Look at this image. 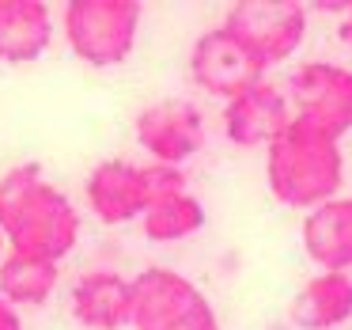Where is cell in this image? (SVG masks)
Listing matches in <instances>:
<instances>
[{
  "label": "cell",
  "instance_id": "2e32d148",
  "mask_svg": "<svg viewBox=\"0 0 352 330\" xmlns=\"http://www.w3.org/2000/svg\"><path fill=\"white\" fill-rule=\"evenodd\" d=\"M140 228L152 243H178V239H190L205 228V205L186 186H178V190L160 194L148 205V213L140 216Z\"/></svg>",
  "mask_w": 352,
  "mask_h": 330
},
{
  "label": "cell",
  "instance_id": "9a60e30c",
  "mask_svg": "<svg viewBox=\"0 0 352 330\" xmlns=\"http://www.w3.org/2000/svg\"><path fill=\"white\" fill-rule=\"evenodd\" d=\"M61 266L34 254H4L0 262V296L8 300L12 307H38L54 296Z\"/></svg>",
  "mask_w": 352,
  "mask_h": 330
},
{
  "label": "cell",
  "instance_id": "3957f363",
  "mask_svg": "<svg viewBox=\"0 0 352 330\" xmlns=\"http://www.w3.org/2000/svg\"><path fill=\"white\" fill-rule=\"evenodd\" d=\"M186 186L182 167L163 163H129V160H102L91 167L84 183L87 205L102 224H129L148 213L160 194Z\"/></svg>",
  "mask_w": 352,
  "mask_h": 330
},
{
  "label": "cell",
  "instance_id": "6da1fadb",
  "mask_svg": "<svg viewBox=\"0 0 352 330\" xmlns=\"http://www.w3.org/2000/svg\"><path fill=\"white\" fill-rule=\"evenodd\" d=\"M0 236L16 254L57 266L76 247L80 213L69 194L42 175V163H19L0 178Z\"/></svg>",
  "mask_w": 352,
  "mask_h": 330
},
{
  "label": "cell",
  "instance_id": "5b68a950",
  "mask_svg": "<svg viewBox=\"0 0 352 330\" xmlns=\"http://www.w3.org/2000/svg\"><path fill=\"white\" fill-rule=\"evenodd\" d=\"M133 330H220V315L186 274L148 266L133 277Z\"/></svg>",
  "mask_w": 352,
  "mask_h": 330
},
{
  "label": "cell",
  "instance_id": "277c9868",
  "mask_svg": "<svg viewBox=\"0 0 352 330\" xmlns=\"http://www.w3.org/2000/svg\"><path fill=\"white\" fill-rule=\"evenodd\" d=\"M144 8L137 0H72L65 8L69 50L91 69H114L133 54Z\"/></svg>",
  "mask_w": 352,
  "mask_h": 330
},
{
  "label": "cell",
  "instance_id": "8992f818",
  "mask_svg": "<svg viewBox=\"0 0 352 330\" xmlns=\"http://www.w3.org/2000/svg\"><path fill=\"white\" fill-rule=\"evenodd\" d=\"M220 27L265 72L273 65H284L303 46L307 12L303 4H292V0H243V4L228 8Z\"/></svg>",
  "mask_w": 352,
  "mask_h": 330
},
{
  "label": "cell",
  "instance_id": "e0dca14e",
  "mask_svg": "<svg viewBox=\"0 0 352 330\" xmlns=\"http://www.w3.org/2000/svg\"><path fill=\"white\" fill-rule=\"evenodd\" d=\"M0 330H23V319H19V307H12L4 296H0Z\"/></svg>",
  "mask_w": 352,
  "mask_h": 330
},
{
  "label": "cell",
  "instance_id": "d6986e66",
  "mask_svg": "<svg viewBox=\"0 0 352 330\" xmlns=\"http://www.w3.org/2000/svg\"><path fill=\"white\" fill-rule=\"evenodd\" d=\"M0 262H4V236H0Z\"/></svg>",
  "mask_w": 352,
  "mask_h": 330
},
{
  "label": "cell",
  "instance_id": "7c38bea8",
  "mask_svg": "<svg viewBox=\"0 0 352 330\" xmlns=\"http://www.w3.org/2000/svg\"><path fill=\"white\" fill-rule=\"evenodd\" d=\"M303 247L318 269L352 274V198H333L303 216Z\"/></svg>",
  "mask_w": 352,
  "mask_h": 330
},
{
  "label": "cell",
  "instance_id": "4fadbf2b",
  "mask_svg": "<svg viewBox=\"0 0 352 330\" xmlns=\"http://www.w3.org/2000/svg\"><path fill=\"white\" fill-rule=\"evenodd\" d=\"M288 319L299 330H333L352 319V274L318 269L288 304Z\"/></svg>",
  "mask_w": 352,
  "mask_h": 330
},
{
  "label": "cell",
  "instance_id": "8fae6325",
  "mask_svg": "<svg viewBox=\"0 0 352 330\" xmlns=\"http://www.w3.org/2000/svg\"><path fill=\"white\" fill-rule=\"evenodd\" d=\"M72 315L87 330L133 327V277L118 269H91L72 285Z\"/></svg>",
  "mask_w": 352,
  "mask_h": 330
},
{
  "label": "cell",
  "instance_id": "5bb4252c",
  "mask_svg": "<svg viewBox=\"0 0 352 330\" xmlns=\"http://www.w3.org/2000/svg\"><path fill=\"white\" fill-rule=\"evenodd\" d=\"M54 19L38 0H0V61L31 65L50 50Z\"/></svg>",
  "mask_w": 352,
  "mask_h": 330
},
{
  "label": "cell",
  "instance_id": "ba28073f",
  "mask_svg": "<svg viewBox=\"0 0 352 330\" xmlns=\"http://www.w3.org/2000/svg\"><path fill=\"white\" fill-rule=\"evenodd\" d=\"M137 141L152 163L182 167L205 148V114L193 99H160L137 114Z\"/></svg>",
  "mask_w": 352,
  "mask_h": 330
},
{
  "label": "cell",
  "instance_id": "ac0fdd59",
  "mask_svg": "<svg viewBox=\"0 0 352 330\" xmlns=\"http://www.w3.org/2000/svg\"><path fill=\"white\" fill-rule=\"evenodd\" d=\"M341 42H344V46H352V8L344 12V19H341Z\"/></svg>",
  "mask_w": 352,
  "mask_h": 330
},
{
  "label": "cell",
  "instance_id": "30bf717a",
  "mask_svg": "<svg viewBox=\"0 0 352 330\" xmlns=\"http://www.w3.org/2000/svg\"><path fill=\"white\" fill-rule=\"evenodd\" d=\"M292 103L269 80H258L243 95L223 103V137L239 148H269L292 122Z\"/></svg>",
  "mask_w": 352,
  "mask_h": 330
},
{
  "label": "cell",
  "instance_id": "7a4b0ae2",
  "mask_svg": "<svg viewBox=\"0 0 352 330\" xmlns=\"http://www.w3.org/2000/svg\"><path fill=\"white\" fill-rule=\"evenodd\" d=\"M265 183L280 205L318 209L337 198L344 183L341 141L314 130L303 118H292L284 133L265 148Z\"/></svg>",
  "mask_w": 352,
  "mask_h": 330
},
{
  "label": "cell",
  "instance_id": "52a82bcc",
  "mask_svg": "<svg viewBox=\"0 0 352 330\" xmlns=\"http://www.w3.org/2000/svg\"><path fill=\"white\" fill-rule=\"evenodd\" d=\"M292 114L344 141L352 133V69L337 61H307L288 80Z\"/></svg>",
  "mask_w": 352,
  "mask_h": 330
},
{
  "label": "cell",
  "instance_id": "9c48e42d",
  "mask_svg": "<svg viewBox=\"0 0 352 330\" xmlns=\"http://www.w3.org/2000/svg\"><path fill=\"white\" fill-rule=\"evenodd\" d=\"M190 76L201 92L220 95L228 103L243 95L246 87H254L258 80H265V72L246 57V50L223 27H212L190 46Z\"/></svg>",
  "mask_w": 352,
  "mask_h": 330
}]
</instances>
